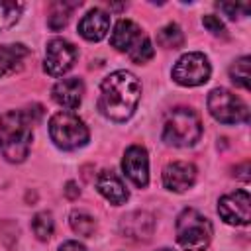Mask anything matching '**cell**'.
Returning <instances> with one entry per match:
<instances>
[{
    "instance_id": "6da1fadb",
    "label": "cell",
    "mask_w": 251,
    "mask_h": 251,
    "mask_svg": "<svg viewBox=\"0 0 251 251\" xmlns=\"http://www.w3.org/2000/svg\"><path fill=\"white\" fill-rule=\"evenodd\" d=\"M141 82L129 71H114L100 84L98 110L112 122H126L137 110Z\"/></svg>"
},
{
    "instance_id": "7a4b0ae2",
    "label": "cell",
    "mask_w": 251,
    "mask_h": 251,
    "mask_svg": "<svg viewBox=\"0 0 251 251\" xmlns=\"http://www.w3.org/2000/svg\"><path fill=\"white\" fill-rule=\"evenodd\" d=\"M35 118L27 110H10L0 116V153L10 163H22L29 155Z\"/></svg>"
},
{
    "instance_id": "3957f363",
    "label": "cell",
    "mask_w": 251,
    "mask_h": 251,
    "mask_svg": "<svg viewBox=\"0 0 251 251\" xmlns=\"http://www.w3.org/2000/svg\"><path fill=\"white\" fill-rule=\"evenodd\" d=\"M110 43L118 51L126 53L137 65L147 63L155 55L151 39L143 33V29L133 20H120V22H116V25L112 29V35H110Z\"/></svg>"
},
{
    "instance_id": "277c9868",
    "label": "cell",
    "mask_w": 251,
    "mask_h": 251,
    "mask_svg": "<svg viewBox=\"0 0 251 251\" xmlns=\"http://www.w3.org/2000/svg\"><path fill=\"white\" fill-rule=\"evenodd\" d=\"M176 241L184 251H204L214 235L210 220L194 208H184L175 224Z\"/></svg>"
},
{
    "instance_id": "5b68a950",
    "label": "cell",
    "mask_w": 251,
    "mask_h": 251,
    "mask_svg": "<svg viewBox=\"0 0 251 251\" xmlns=\"http://www.w3.org/2000/svg\"><path fill=\"white\" fill-rule=\"evenodd\" d=\"M202 135V122L192 108L178 106L163 124V141L173 147H192Z\"/></svg>"
},
{
    "instance_id": "8992f818",
    "label": "cell",
    "mask_w": 251,
    "mask_h": 251,
    "mask_svg": "<svg viewBox=\"0 0 251 251\" xmlns=\"http://www.w3.org/2000/svg\"><path fill=\"white\" fill-rule=\"evenodd\" d=\"M49 135L51 141L63 151H75L78 147H84L90 139L88 127L73 112L53 114L49 120Z\"/></svg>"
},
{
    "instance_id": "52a82bcc",
    "label": "cell",
    "mask_w": 251,
    "mask_h": 251,
    "mask_svg": "<svg viewBox=\"0 0 251 251\" xmlns=\"http://www.w3.org/2000/svg\"><path fill=\"white\" fill-rule=\"evenodd\" d=\"M208 110L214 120H218L220 124H226V126L249 122L247 104L227 88H214L208 94Z\"/></svg>"
},
{
    "instance_id": "ba28073f",
    "label": "cell",
    "mask_w": 251,
    "mask_h": 251,
    "mask_svg": "<svg viewBox=\"0 0 251 251\" xmlns=\"http://www.w3.org/2000/svg\"><path fill=\"white\" fill-rule=\"evenodd\" d=\"M171 75H173V80L180 86H200L208 82L212 75V67L204 53L190 51L176 59Z\"/></svg>"
},
{
    "instance_id": "9c48e42d",
    "label": "cell",
    "mask_w": 251,
    "mask_h": 251,
    "mask_svg": "<svg viewBox=\"0 0 251 251\" xmlns=\"http://www.w3.org/2000/svg\"><path fill=\"white\" fill-rule=\"evenodd\" d=\"M76 57H78V49L71 41H67L63 37H55L45 47L43 69L51 76H63L67 71L73 69Z\"/></svg>"
},
{
    "instance_id": "30bf717a",
    "label": "cell",
    "mask_w": 251,
    "mask_h": 251,
    "mask_svg": "<svg viewBox=\"0 0 251 251\" xmlns=\"http://www.w3.org/2000/svg\"><path fill=\"white\" fill-rule=\"evenodd\" d=\"M218 214L229 226H247L251 220V196L247 190L224 194L218 200Z\"/></svg>"
},
{
    "instance_id": "8fae6325",
    "label": "cell",
    "mask_w": 251,
    "mask_h": 251,
    "mask_svg": "<svg viewBox=\"0 0 251 251\" xmlns=\"http://www.w3.org/2000/svg\"><path fill=\"white\" fill-rule=\"evenodd\" d=\"M122 171L137 188H145L149 184V157L145 147L129 145L122 159Z\"/></svg>"
},
{
    "instance_id": "7c38bea8",
    "label": "cell",
    "mask_w": 251,
    "mask_h": 251,
    "mask_svg": "<svg viewBox=\"0 0 251 251\" xmlns=\"http://www.w3.org/2000/svg\"><path fill=\"white\" fill-rule=\"evenodd\" d=\"M120 229H122L124 237H127V239L149 241L153 231H155V218L149 212L135 210V212H129V214H126L122 218Z\"/></svg>"
},
{
    "instance_id": "4fadbf2b",
    "label": "cell",
    "mask_w": 251,
    "mask_h": 251,
    "mask_svg": "<svg viewBox=\"0 0 251 251\" xmlns=\"http://www.w3.org/2000/svg\"><path fill=\"white\" fill-rule=\"evenodd\" d=\"M196 180V167L186 161H173L163 169V184L171 192H184Z\"/></svg>"
},
{
    "instance_id": "5bb4252c",
    "label": "cell",
    "mask_w": 251,
    "mask_h": 251,
    "mask_svg": "<svg viewBox=\"0 0 251 251\" xmlns=\"http://www.w3.org/2000/svg\"><path fill=\"white\" fill-rule=\"evenodd\" d=\"M108 29H110V16L104 10H100V8L88 10L80 18V22H78V33L86 41H100V39H104Z\"/></svg>"
},
{
    "instance_id": "9a60e30c",
    "label": "cell",
    "mask_w": 251,
    "mask_h": 251,
    "mask_svg": "<svg viewBox=\"0 0 251 251\" xmlns=\"http://www.w3.org/2000/svg\"><path fill=\"white\" fill-rule=\"evenodd\" d=\"M51 94H53V100H55L59 106H63V108H67V110H75V108H78L80 102H82V96H84V82H82L78 76L63 78V80H59V82L53 86Z\"/></svg>"
},
{
    "instance_id": "2e32d148",
    "label": "cell",
    "mask_w": 251,
    "mask_h": 251,
    "mask_svg": "<svg viewBox=\"0 0 251 251\" xmlns=\"http://www.w3.org/2000/svg\"><path fill=\"white\" fill-rule=\"evenodd\" d=\"M96 190L114 206H120L124 204L127 198H129V192L127 188L124 186L122 178L112 173V171H102L96 178Z\"/></svg>"
},
{
    "instance_id": "e0dca14e",
    "label": "cell",
    "mask_w": 251,
    "mask_h": 251,
    "mask_svg": "<svg viewBox=\"0 0 251 251\" xmlns=\"http://www.w3.org/2000/svg\"><path fill=\"white\" fill-rule=\"evenodd\" d=\"M27 55H29V49L24 43L0 45V78L16 73Z\"/></svg>"
},
{
    "instance_id": "ac0fdd59",
    "label": "cell",
    "mask_w": 251,
    "mask_h": 251,
    "mask_svg": "<svg viewBox=\"0 0 251 251\" xmlns=\"http://www.w3.org/2000/svg\"><path fill=\"white\" fill-rule=\"evenodd\" d=\"M80 6V2H53L49 6V16H47V24L53 31H59L63 29L67 24H69V18L73 14V10Z\"/></svg>"
},
{
    "instance_id": "d6986e66",
    "label": "cell",
    "mask_w": 251,
    "mask_h": 251,
    "mask_svg": "<svg viewBox=\"0 0 251 251\" xmlns=\"http://www.w3.org/2000/svg\"><path fill=\"white\" fill-rule=\"evenodd\" d=\"M157 43L165 49H178L182 47L184 43V35H182V29L176 25V24H167L159 29L157 33Z\"/></svg>"
},
{
    "instance_id": "ffe728a7",
    "label": "cell",
    "mask_w": 251,
    "mask_h": 251,
    "mask_svg": "<svg viewBox=\"0 0 251 251\" xmlns=\"http://www.w3.org/2000/svg\"><path fill=\"white\" fill-rule=\"evenodd\" d=\"M69 224H71L73 231L78 233V235H82V237H90L96 231V220L90 214L82 212V210H75L69 216Z\"/></svg>"
},
{
    "instance_id": "44dd1931",
    "label": "cell",
    "mask_w": 251,
    "mask_h": 251,
    "mask_svg": "<svg viewBox=\"0 0 251 251\" xmlns=\"http://www.w3.org/2000/svg\"><path fill=\"white\" fill-rule=\"evenodd\" d=\"M24 2H12V0H0V29H8L18 24L22 12H24Z\"/></svg>"
},
{
    "instance_id": "7402d4cb",
    "label": "cell",
    "mask_w": 251,
    "mask_h": 251,
    "mask_svg": "<svg viewBox=\"0 0 251 251\" xmlns=\"http://www.w3.org/2000/svg\"><path fill=\"white\" fill-rule=\"evenodd\" d=\"M249 63H251V59L247 55H243L237 61H233L229 67V78L233 80L235 86L245 88V90L249 88Z\"/></svg>"
},
{
    "instance_id": "603a6c76",
    "label": "cell",
    "mask_w": 251,
    "mask_h": 251,
    "mask_svg": "<svg viewBox=\"0 0 251 251\" xmlns=\"http://www.w3.org/2000/svg\"><path fill=\"white\" fill-rule=\"evenodd\" d=\"M31 229L37 235L39 241H47L53 235L55 224H53V216L49 212H37L31 220Z\"/></svg>"
},
{
    "instance_id": "cb8c5ba5",
    "label": "cell",
    "mask_w": 251,
    "mask_h": 251,
    "mask_svg": "<svg viewBox=\"0 0 251 251\" xmlns=\"http://www.w3.org/2000/svg\"><path fill=\"white\" fill-rule=\"evenodd\" d=\"M218 8L231 20H239L241 16L249 14V6L247 4H233V2H220Z\"/></svg>"
},
{
    "instance_id": "d4e9b609",
    "label": "cell",
    "mask_w": 251,
    "mask_h": 251,
    "mask_svg": "<svg viewBox=\"0 0 251 251\" xmlns=\"http://www.w3.org/2000/svg\"><path fill=\"white\" fill-rule=\"evenodd\" d=\"M202 24H204V27H206L210 33H214V35H222V37L227 35V33H226V25H224L222 20H220L218 16H214V14L204 16V18H202Z\"/></svg>"
},
{
    "instance_id": "484cf974",
    "label": "cell",
    "mask_w": 251,
    "mask_h": 251,
    "mask_svg": "<svg viewBox=\"0 0 251 251\" xmlns=\"http://www.w3.org/2000/svg\"><path fill=\"white\" fill-rule=\"evenodd\" d=\"M59 251H86V247L82 245V243H78V241H65V243H61V247H59Z\"/></svg>"
},
{
    "instance_id": "4316f807",
    "label": "cell",
    "mask_w": 251,
    "mask_h": 251,
    "mask_svg": "<svg viewBox=\"0 0 251 251\" xmlns=\"http://www.w3.org/2000/svg\"><path fill=\"white\" fill-rule=\"evenodd\" d=\"M78 194H80V188L76 186V182L69 180V182H67V186H65V196H67V198H71V200H75V198H78Z\"/></svg>"
},
{
    "instance_id": "83f0119b",
    "label": "cell",
    "mask_w": 251,
    "mask_h": 251,
    "mask_svg": "<svg viewBox=\"0 0 251 251\" xmlns=\"http://www.w3.org/2000/svg\"><path fill=\"white\" fill-rule=\"evenodd\" d=\"M235 171H237V173H235L237 178H241V180H245V182L249 180V161H245V163H241L239 167H235Z\"/></svg>"
},
{
    "instance_id": "f1b7e54d",
    "label": "cell",
    "mask_w": 251,
    "mask_h": 251,
    "mask_svg": "<svg viewBox=\"0 0 251 251\" xmlns=\"http://www.w3.org/2000/svg\"><path fill=\"white\" fill-rule=\"evenodd\" d=\"M157 251H175V249H169V247H163V249H157Z\"/></svg>"
}]
</instances>
